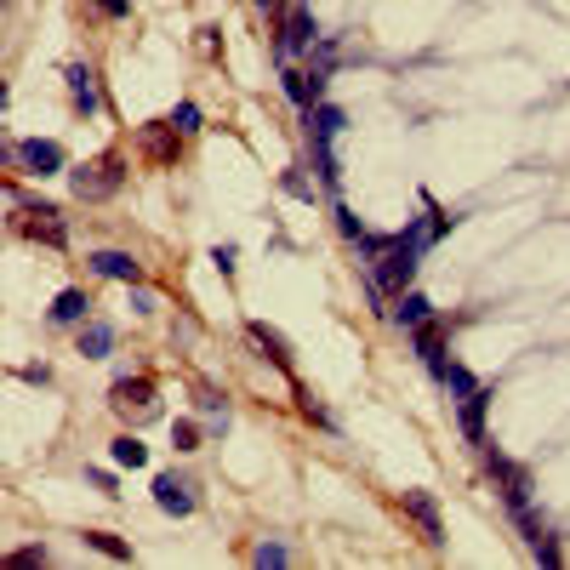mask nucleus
<instances>
[{"instance_id": "obj_1", "label": "nucleus", "mask_w": 570, "mask_h": 570, "mask_svg": "<svg viewBox=\"0 0 570 570\" xmlns=\"http://www.w3.org/2000/svg\"><path fill=\"white\" fill-rule=\"evenodd\" d=\"M365 257H371V291L383 297V291H405V285H411L422 245H416L411 235H394V240L365 235Z\"/></svg>"}, {"instance_id": "obj_2", "label": "nucleus", "mask_w": 570, "mask_h": 570, "mask_svg": "<svg viewBox=\"0 0 570 570\" xmlns=\"http://www.w3.org/2000/svg\"><path fill=\"white\" fill-rule=\"evenodd\" d=\"M120 183H125V155H103V160L75 172V195L80 200H109V195H120Z\"/></svg>"}, {"instance_id": "obj_3", "label": "nucleus", "mask_w": 570, "mask_h": 570, "mask_svg": "<svg viewBox=\"0 0 570 570\" xmlns=\"http://www.w3.org/2000/svg\"><path fill=\"white\" fill-rule=\"evenodd\" d=\"M314 40H320V24H314V12H308V6H291V12H285V24H280V35H274V57L291 63L297 52H314Z\"/></svg>"}, {"instance_id": "obj_4", "label": "nucleus", "mask_w": 570, "mask_h": 570, "mask_svg": "<svg viewBox=\"0 0 570 570\" xmlns=\"http://www.w3.org/2000/svg\"><path fill=\"white\" fill-rule=\"evenodd\" d=\"M24 235H29V240H46V245H69V223H63L57 205L35 200V205L24 211Z\"/></svg>"}, {"instance_id": "obj_5", "label": "nucleus", "mask_w": 570, "mask_h": 570, "mask_svg": "<svg viewBox=\"0 0 570 570\" xmlns=\"http://www.w3.org/2000/svg\"><path fill=\"white\" fill-rule=\"evenodd\" d=\"M6 155H12V160H24L35 177L63 172V149H57V143H46V137H35V143H6Z\"/></svg>"}, {"instance_id": "obj_6", "label": "nucleus", "mask_w": 570, "mask_h": 570, "mask_svg": "<svg viewBox=\"0 0 570 570\" xmlns=\"http://www.w3.org/2000/svg\"><path fill=\"white\" fill-rule=\"evenodd\" d=\"M115 411L120 416H160V399H155V383H125V376H120V383H115Z\"/></svg>"}, {"instance_id": "obj_7", "label": "nucleus", "mask_w": 570, "mask_h": 570, "mask_svg": "<svg viewBox=\"0 0 570 570\" xmlns=\"http://www.w3.org/2000/svg\"><path fill=\"white\" fill-rule=\"evenodd\" d=\"M155 508H160V514H172V519H183V514H195V491H188L183 479L160 474V479H155Z\"/></svg>"}, {"instance_id": "obj_8", "label": "nucleus", "mask_w": 570, "mask_h": 570, "mask_svg": "<svg viewBox=\"0 0 570 570\" xmlns=\"http://www.w3.org/2000/svg\"><path fill=\"white\" fill-rule=\"evenodd\" d=\"M399 508H405V514L422 525V536H428V542L445 536V525H439V502H434L428 491H405V496H399Z\"/></svg>"}, {"instance_id": "obj_9", "label": "nucleus", "mask_w": 570, "mask_h": 570, "mask_svg": "<svg viewBox=\"0 0 570 570\" xmlns=\"http://www.w3.org/2000/svg\"><path fill=\"white\" fill-rule=\"evenodd\" d=\"M92 274H103V280H120V285H137V280H143V263L125 257V251H97V257H92Z\"/></svg>"}, {"instance_id": "obj_10", "label": "nucleus", "mask_w": 570, "mask_h": 570, "mask_svg": "<svg viewBox=\"0 0 570 570\" xmlns=\"http://www.w3.org/2000/svg\"><path fill=\"white\" fill-rule=\"evenodd\" d=\"M416 354H422V365H428L439 383H445V371H451V365H445V331H439L434 320L416 325Z\"/></svg>"}, {"instance_id": "obj_11", "label": "nucleus", "mask_w": 570, "mask_h": 570, "mask_svg": "<svg viewBox=\"0 0 570 570\" xmlns=\"http://www.w3.org/2000/svg\"><path fill=\"white\" fill-rule=\"evenodd\" d=\"M69 97H75L80 115H92L97 103H103V97H97V75L86 69V63H69Z\"/></svg>"}, {"instance_id": "obj_12", "label": "nucleus", "mask_w": 570, "mask_h": 570, "mask_svg": "<svg viewBox=\"0 0 570 570\" xmlns=\"http://www.w3.org/2000/svg\"><path fill=\"white\" fill-rule=\"evenodd\" d=\"M109 348H115V325L109 320H86L80 325V354H86V360H109Z\"/></svg>"}, {"instance_id": "obj_13", "label": "nucleus", "mask_w": 570, "mask_h": 570, "mask_svg": "<svg viewBox=\"0 0 570 570\" xmlns=\"http://www.w3.org/2000/svg\"><path fill=\"white\" fill-rule=\"evenodd\" d=\"M456 405H462V434H468L474 445H479V439H485V405H491V394L474 388V394H462Z\"/></svg>"}, {"instance_id": "obj_14", "label": "nucleus", "mask_w": 570, "mask_h": 570, "mask_svg": "<svg viewBox=\"0 0 570 570\" xmlns=\"http://www.w3.org/2000/svg\"><path fill=\"white\" fill-rule=\"evenodd\" d=\"M308 125H314V143H336V132L348 125V115L331 109V103H314V109H308Z\"/></svg>"}, {"instance_id": "obj_15", "label": "nucleus", "mask_w": 570, "mask_h": 570, "mask_svg": "<svg viewBox=\"0 0 570 570\" xmlns=\"http://www.w3.org/2000/svg\"><path fill=\"white\" fill-rule=\"evenodd\" d=\"M86 308H92L86 291H57V303H52V325H80V320H86Z\"/></svg>"}, {"instance_id": "obj_16", "label": "nucleus", "mask_w": 570, "mask_h": 570, "mask_svg": "<svg viewBox=\"0 0 570 570\" xmlns=\"http://www.w3.org/2000/svg\"><path fill=\"white\" fill-rule=\"evenodd\" d=\"M177 137H183L177 125H149V132H143V149H149V160H160V165H165V160L177 155Z\"/></svg>"}, {"instance_id": "obj_17", "label": "nucleus", "mask_w": 570, "mask_h": 570, "mask_svg": "<svg viewBox=\"0 0 570 570\" xmlns=\"http://www.w3.org/2000/svg\"><path fill=\"white\" fill-rule=\"evenodd\" d=\"M428 308H434L428 297H416V291H399V308H394V320H405V325L416 331V325H428V320H434Z\"/></svg>"}, {"instance_id": "obj_18", "label": "nucleus", "mask_w": 570, "mask_h": 570, "mask_svg": "<svg viewBox=\"0 0 570 570\" xmlns=\"http://www.w3.org/2000/svg\"><path fill=\"white\" fill-rule=\"evenodd\" d=\"M251 343H257V348H268V360H274V365H291V348H285V336H280V331H268L263 320H251Z\"/></svg>"}, {"instance_id": "obj_19", "label": "nucleus", "mask_w": 570, "mask_h": 570, "mask_svg": "<svg viewBox=\"0 0 570 570\" xmlns=\"http://www.w3.org/2000/svg\"><path fill=\"white\" fill-rule=\"evenodd\" d=\"M109 456L120 462V468H143V462H149V451H143V445H137V439H132V434H120V439H115V445H109Z\"/></svg>"}, {"instance_id": "obj_20", "label": "nucleus", "mask_w": 570, "mask_h": 570, "mask_svg": "<svg viewBox=\"0 0 570 570\" xmlns=\"http://www.w3.org/2000/svg\"><path fill=\"white\" fill-rule=\"evenodd\" d=\"M86 542H92V547H97V554H109V559H132V547H125V542H120V536H109V531H92V536H86Z\"/></svg>"}, {"instance_id": "obj_21", "label": "nucleus", "mask_w": 570, "mask_h": 570, "mask_svg": "<svg viewBox=\"0 0 570 570\" xmlns=\"http://www.w3.org/2000/svg\"><path fill=\"white\" fill-rule=\"evenodd\" d=\"M285 559H291V554H285V547H280V542H263V547H257V554H251V565H257V570H280Z\"/></svg>"}, {"instance_id": "obj_22", "label": "nucleus", "mask_w": 570, "mask_h": 570, "mask_svg": "<svg viewBox=\"0 0 570 570\" xmlns=\"http://www.w3.org/2000/svg\"><path fill=\"white\" fill-rule=\"evenodd\" d=\"M336 228H343V235H348V240H360V245H365V223H360V217H354V211H348V205H336Z\"/></svg>"}, {"instance_id": "obj_23", "label": "nucleus", "mask_w": 570, "mask_h": 570, "mask_svg": "<svg viewBox=\"0 0 570 570\" xmlns=\"http://www.w3.org/2000/svg\"><path fill=\"white\" fill-rule=\"evenodd\" d=\"M172 445L177 451H195L200 445V428H195V422H172Z\"/></svg>"}, {"instance_id": "obj_24", "label": "nucleus", "mask_w": 570, "mask_h": 570, "mask_svg": "<svg viewBox=\"0 0 570 570\" xmlns=\"http://www.w3.org/2000/svg\"><path fill=\"white\" fill-rule=\"evenodd\" d=\"M172 125H177V132H200V109H195V103H177V109H172Z\"/></svg>"}, {"instance_id": "obj_25", "label": "nucleus", "mask_w": 570, "mask_h": 570, "mask_svg": "<svg viewBox=\"0 0 570 570\" xmlns=\"http://www.w3.org/2000/svg\"><path fill=\"white\" fill-rule=\"evenodd\" d=\"M531 554H536L542 565H559V559H565V554H559V542H554V536H542V542H531Z\"/></svg>"}, {"instance_id": "obj_26", "label": "nucleus", "mask_w": 570, "mask_h": 570, "mask_svg": "<svg viewBox=\"0 0 570 570\" xmlns=\"http://www.w3.org/2000/svg\"><path fill=\"white\" fill-rule=\"evenodd\" d=\"M285 195H297V200H314V188H308V177H303V172H285Z\"/></svg>"}, {"instance_id": "obj_27", "label": "nucleus", "mask_w": 570, "mask_h": 570, "mask_svg": "<svg viewBox=\"0 0 570 570\" xmlns=\"http://www.w3.org/2000/svg\"><path fill=\"white\" fill-rule=\"evenodd\" d=\"M12 565H46V547H17Z\"/></svg>"}, {"instance_id": "obj_28", "label": "nucleus", "mask_w": 570, "mask_h": 570, "mask_svg": "<svg viewBox=\"0 0 570 570\" xmlns=\"http://www.w3.org/2000/svg\"><path fill=\"white\" fill-rule=\"evenodd\" d=\"M211 263H217V268L228 274V268H235V245H217V251H211Z\"/></svg>"}, {"instance_id": "obj_29", "label": "nucleus", "mask_w": 570, "mask_h": 570, "mask_svg": "<svg viewBox=\"0 0 570 570\" xmlns=\"http://www.w3.org/2000/svg\"><path fill=\"white\" fill-rule=\"evenodd\" d=\"M97 12H109V17H125L132 6H125V0H97Z\"/></svg>"}]
</instances>
